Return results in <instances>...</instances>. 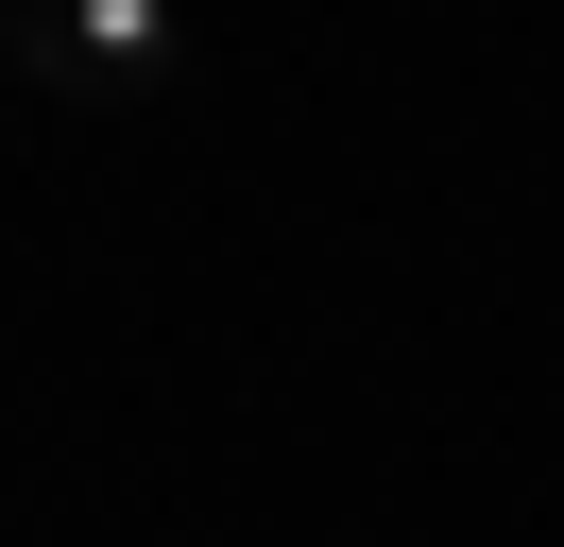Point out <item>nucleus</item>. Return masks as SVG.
Returning a JSON list of instances; mask_svg holds the SVG:
<instances>
[{
    "instance_id": "1",
    "label": "nucleus",
    "mask_w": 564,
    "mask_h": 547,
    "mask_svg": "<svg viewBox=\"0 0 564 547\" xmlns=\"http://www.w3.org/2000/svg\"><path fill=\"white\" fill-rule=\"evenodd\" d=\"M0 52H18V86H52V103H120V86L172 68V0H18Z\"/></svg>"
}]
</instances>
